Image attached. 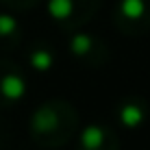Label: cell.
Masks as SVG:
<instances>
[{
    "mask_svg": "<svg viewBox=\"0 0 150 150\" xmlns=\"http://www.w3.org/2000/svg\"><path fill=\"white\" fill-rule=\"evenodd\" d=\"M28 65L35 72H48L54 68V61H57V52L50 48L48 44H35L33 48L28 50L26 54Z\"/></svg>",
    "mask_w": 150,
    "mask_h": 150,
    "instance_id": "9c48e42d",
    "label": "cell"
},
{
    "mask_svg": "<svg viewBox=\"0 0 150 150\" xmlns=\"http://www.w3.org/2000/svg\"><path fill=\"white\" fill-rule=\"evenodd\" d=\"M115 120L124 131H139L148 120V102L139 96L122 98L115 107Z\"/></svg>",
    "mask_w": 150,
    "mask_h": 150,
    "instance_id": "52a82bcc",
    "label": "cell"
},
{
    "mask_svg": "<svg viewBox=\"0 0 150 150\" xmlns=\"http://www.w3.org/2000/svg\"><path fill=\"white\" fill-rule=\"evenodd\" d=\"M102 0H46L50 20L65 33L83 28L96 18Z\"/></svg>",
    "mask_w": 150,
    "mask_h": 150,
    "instance_id": "7a4b0ae2",
    "label": "cell"
},
{
    "mask_svg": "<svg viewBox=\"0 0 150 150\" xmlns=\"http://www.w3.org/2000/svg\"><path fill=\"white\" fill-rule=\"evenodd\" d=\"M79 128V111L63 98L44 100L28 122L30 139L39 148H61L74 139Z\"/></svg>",
    "mask_w": 150,
    "mask_h": 150,
    "instance_id": "6da1fadb",
    "label": "cell"
},
{
    "mask_svg": "<svg viewBox=\"0 0 150 150\" xmlns=\"http://www.w3.org/2000/svg\"><path fill=\"white\" fill-rule=\"evenodd\" d=\"M22 44V24L13 13H0V50L11 52Z\"/></svg>",
    "mask_w": 150,
    "mask_h": 150,
    "instance_id": "ba28073f",
    "label": "cell"
},
{
    "mask_svg": "<svg viewBox=\"0 0 150 150\" xmlns=\"http://www.w3.org/2000/svg\"><path fill=\"white\" fill-rule=\"evenodd\" d=\"M76 150H120V135L107 122H91L81 128Z\"/></svg>",
    "mask_w": 150,
    "mask_h": 150,
    "instance_id": "8992f818",
    "label": "cell"
},
{
    "mask_svg": "<svg viewBox=\"0 0 150 150\" xmlns=\"http://www.w3.org/2000/svg\"><path fill=\"white\" fill-rule=\"evenodd\" d=\"M7 142H9V126L0 120V148L7 146Z\"/></svg>",
    "mask_w": 150,
    "mask_h": 150,
    "instance_id": "8fae6325",
    "label": "cell"
},
{
    "mask_svg": "<svg viewBox=\"0 0 150 150\" xmlns=\"http://www.w3.org/2000/svg\"><path fill=\"white\" fill-rule=\"evenodd\" d=\"M26 91L28 83L24 70L9 59H0V109L22 102Z\"/></svg>",
    "mask_w": 150,
    "mask_h": 150,
    "instance_id": "5b68a950",
    "label": "cell"
},
{
    "mask_svg": "<svg viewBox=\"0 0 150 150\" xmlns=\"http://www.w3.org/2000/svg\"><path fill=\"white\" fill-rule=\"evenodd\" d=\"M111 18L122 35L142 37L150 30V0H117Z\"/></svg>",
    "mask_w": 150,
    "mask_h": 150,
    "instance_id": "277c9868",
    "label": "cell"
},
{
    "mask_svg": "<svg viewBox=\"0 0 150 150\" xmlns=\"http://www.w3.org/2000/svg\"><path fill=\"white\" fill-rule=\"evenodd\" d=\"M68 52L70 57L83 68H102L111 59L109 44H105L98 35L87 33V30H72L68 37Z\"/></svg>",
    "mask_w": 150,
    "mask_h": 150,
    "instance_id": "3957f363",
    "label": "cell"
},
{
    "mask_svg": "<svg viewBox=\"0 0 150 150\" xmlns=\"http://www.w3.org/2000/svg\"><path fill=\"white\" fill-rule=\"evenodd\" d=\"M0 2H4L9 9H13V11H28V9H33L39 0H0Z\"/></svg>",
    "mask_w": 150,
    "mask_h": 150,
    "instance_id": "30bf717a",
    "label": "cell"
}]
</instances>
